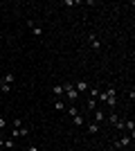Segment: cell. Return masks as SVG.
<instances>
[{
	"label": "cell",
	"mask_w": 135,
	"mask_h": 151,
	"mask_svg": "<svg viewBox=\"0 0 135 151\" xmlns=\"http://www.w3.org/2000/svg\"><path fill=\"white\" fill-rule=\"evenodd\" d=\"M63 90H65V97H68V99L70 101H77V97H79V93L77 90H74V83H63Z\"/></svg>",
	"instance_id": "1"
},
{
	"label": "cell",
	"mask_w": 135,
	"mask_h": 151,
	"mask_svg": "<svg viewBox=\"0 0 135 151\" xmlns=\"http://www.w3.org/2000/svg\"><path fill=\"white\" fill-rule=\"evenodd\" d=\"M27 135H29V129H27V126H20V129H14V131H11V138H14V140L27 138Z\"/></svg>",
	"instance_id": "2"
},
{
	"label": "cell",
	"mask_w": 135,
	"mask_h": 151,
	"mask_svg": "<svg viewBox=\"0 0 135 151\" xmlns=\"http://www.w3.org/2000/svg\"><path fill=\"white\" fill-rule=\"evenodd\" d=\"M131 140H133L131 135H124L122 140H117V142H115V149H124V147H129V145H131Z\"/></svg>",
	"instance_id": "3"
},
{
	"label": "cell",
	"mask_w": 135,
	"mask_h": 151,
	"mask_svg": "<svg viewBox=\"0 0 135 151\" xmlns=\"http://www.w3.org/2000/svg\"><path fill=\"white\" fill-rule=\"evenodd\" d=\"M74 90H77V93L79 95H81V93H88V81H84V79H81V81H77V88H74Z\"/></svg>",
	"instance_id": "4"
},
{
	"label": "cell",
	"mask_w": 135,
	"mask_h": 151,
	"mask_svg": "<svg viewBox=\"0 0 135 151\" xmlns=\"http://www.w3.org/2000/svg\"><path fill=\"white\" fill-rule=\"evenodd\" d=\"M124 129L131 133V138H135V122L133 120H129V122H124Z\"/></svg>",
	"instance_id": "5"
},
{
	"label": "cell",
	"mask_w": 135,
	"mask_h": 151,
	"mask_svg": "<svg viewBox=\"0 0 135 151\" xmlns=\"http://www.w3.org/2000/svg\"><path fill=\"white\" fill-rule=\"evenodd\" d=\"M90 47H92V50H99V47H101V43H99V38H97L95 34L90 36Z\"/></svg>",
	"instance_id": "6"
},
{
	"label": "cell",
	"mask_w": 135,
	"mask_h": 151,
	"mask_svg": "<svg viewBox=\"0 0 135 151\" xmlns=\"http://www.w3.org/2000/svg\"><path fill=\"white\" fill-rule=\"evenodd\" d=\"M14 145H16V140H14V138L2 140V149H14Z\"/></svg>",
	"instance_id": "7"
},
{
	"label": "cell",
	"mask_w": 135,
	"mask_h": 151,
	"mask_svg": "<svg viewBox=\"0 0 135 151\" xmlns=\"http://www.w3.org/2000/svg\"><path fill=\"white\" fill-rule=\"evenodd\" d=\"M52 90H54V95H56V97H63V95H65V90H63V86H61V83H56Z\"/></svg>",
	"instance_id": "8"
},
{
	"label": "cell",
	"mask_w": 135,
	"mask_h": 151,
	"mask_svg": "<svg viewBox=\"0 0 135 151\" xmlns=\"http://www.w3.org/2000/svg\"><path fill=\"white\" fill-rule=\"evenodd\" d=\"M104 120H106V113H104V111H95V122H97V124L104 122Z\"/></svg>",
	"instance_id": "9"
},
{
	"label": "cell",
	"mask_w": 135,
	"mask_h": 151,
	"mask_svg": "<svg viewBox=\"0 0 135 151\" xmlns=\"http://www.w3.org/2000/svg\"><path fill=\"white\" fill-rule=\"evenodd\" d=\"M54 108H56L59 113H61V111H65V104H63V99H61V97H59V99L54 101Z\"/></svg>",
	"instance_id": "10"
},
{
	"label": "cell",
	"mask_w": 135,
	"mask_h": 151,
	"mask_svg": "<svg viewBox=\"0 0 135 151\" xmlns=\"http://www.w3.org/2000/svg\"><path fill=\"white\" fill-rule=\"evenodd\" d=\"M72 122H74V124H77V126H84V115H74V117H72Z\"/></svg>",
	"instance_id": "11"
},
{
	"label": "cell",
	"mask_w": 135,
	"mask_h": 151,
	"mask_svg": "<svg viewBox=\"0 0 135 151\" xmlns=\"http://www.w3.org/2000/svg\"><path fill=\"white\" fill-rule=\"evenodd\" d=\"M2 83H9V86L14 83V75H11V72H7V75L2 77Z\"/></svg>",
	"instance_id": "12"
},
{
	"label": "cell",
	"mask_w": 135,
	"mask_h": 151,
	"mask_svg": "<svg viewBox=\"0 0 135 151\" xmlns=\"http://www.w3.org/2000/svg\"><path fill=\"white\" fill-rule=\"evenodd\" d=\"M88 133H99V124H97V122L88 124Z\"/></svg>",
	"instance_id": "13"
},
{
	"label": "cell",
	"mask_w": 135,
	"mask_h": 151,
	"mask_svg": "<svg viewBox=\"0 0 135 151\" xmlns=\"http://www.w3.org/2000/svg\"><path fill=\"white\" fill-rule=\"evenodd\" d=\"M95 104H97V99H95V97H90V99H88V111H95Z\"/></svg>",
	"instance_id": "14"
},
{
	"label": "cell",
	"mask_w": 135,
	"mask_h": 151,
	"mask_svg": "<svg viewBox=\"0 0 135 151\" xmlns=\"http://www.w3.org/2000/svg\"><path fill=\"white\" fill-rule=\"evenodd\" d=\"M0 88H2V93H9V90H11V86H9V83H2V81H0Z\"/></svg>",
	"instance_id": "15"
},
{
	"label": "cell",
	"mask_w": 135,
	"mask_h": 151,
	"mask_svg": "<svg viewBox=\"0 0 135 151\" xmlns=\"http://www.w3.org/2000/svg\"><path fill=\"white\" fill-rule=\"evenodd\" d=\"M90 97H95V99H97V97H99V88H92V90H90Z\"/></svg>",
	"instance_id": "16"
},
{
	"label": "cell",
	"mask_w": 135,
	"mask_h": 151,
	"mask_svg": "<svg viewBox=\"0 0 135 151\" xmlns=\"http://www.w3.org/2000/svg\"><path fill=\"white\" fill-rule=\"evenodd\" d=\"M108 120H110V124H117V120H119V117H117V115L113 113V115H110V117H108Z\"/></svg>",
	"instance_id": "17"
},
{
	"label": "cell",
	"mask_w": 135,
	"mask_h": 151,
	"mask_svg": "<svg viewBox=\"0 0 135 151\" xmlns=\"http://www.w3.org/2000/svg\"><path fill=\"white\" fill-rule=\"evenodd\" d=\"M20 126H23V122H20L18 117H16V120H14V129H20Z\"/></svg>",
	"instance_id": "18"
},
{
	"label": "cell",
	"mask_w": 135,
	"mask_h": 151,
	"mask_svg": "<svg viewBox=\"0 0 135 151\" xmlns=\"http://www.w3.org/2000/svg\"><path fill=\"white\" fill-rule=\"evenodd\" d=\"M25 151H39V147H34V145H29V147H27Z\"/></svg>",
	"instance_id": "19"
},
{
	"label": "cell",
	"mask_w": 135,
	"mask_h": 151,
	"mask_svg": "<svg viewBox=\"0 0 135 151\" xmlns=\"http://www.w3.org/2000/svg\"><path fill=\"white\" fill-rule=\"evenodd\" d=\"M0 149H2V138H0Z\"/></svg>",
	"instance_id": "20"
},
{
	"label": "cell",
	"mask_w": 135,
	"mask_h": 151,
	"mask_svg": "<svg viewBox=\"0 0 135 151\" xmlns=\"http://www.w3.org/2000/svg\"><path fill=\"white\" fill-rule=\"evenodd\" d=\"M0 151H5V149H0Z\"/></svg>",
	"instance_id": "21"
}]
</instances>
